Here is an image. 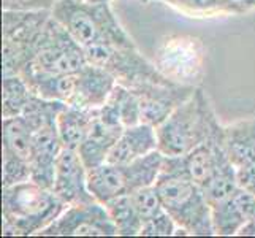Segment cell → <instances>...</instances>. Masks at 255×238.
Returning <instances> with one entry per match:
<instances>
[{
	"instance_id": "6da1fadb",
	"label": "cell",
	"mask_w": 255,
	"mask_h": 238,
	"mask_svg": "<svg viewBox=\"0 0 255 238\" xmlns=\"http://www.w3.org/2000/svg\"><path fill=\"white\" fill-rule=\"evenodd\" d=\"M65 208L54 191L33 180L6 186L2 191V235H38Z\"/></svg>"
},
{
	"instance_id": "7a4b0ae2",
	"label": "cell",
	"mask_w": 255,
	"mask_h": 238,
	"mask_svg": "<svg viewBox=\"0 0 255 238\" xmlns=\"http://www.w3.org/2000/svg\"><path fill=\"white\" fill-rule=\"evenodd\" d=\"M222 127L208 94L197 87L186 102L155 127L159 151L170 157L182 156L205 143Z\"/></svg>"
},
{
	"instance_id": "3957f363",
	"label": "cell",
	"mask_w": 255,
	"mask_h": 238,
	"mask_svg": "<svg viewBox=\"0 0 255 238\" xmlns=\"http://www.w3.org/2000/svg\"><path fill=\"white\" fill-rule=\"evenodd\" d=\"M51 14L72 33V37L89 46H136L122 27L110 2L94 0H59Z\"/></svg>"
},
{
	"instance_id": "277c9868",
	"label": "cell",
	"mask_w": 255,
	"mask_h": 238,
	"mask_svg": "<svg viewBox=\"0 0 255 238\" xmlns=\"http://www.w3.org/2000/svg\"><path fill=\"white\" fill-rule=\"evenodd\" d=\"M155 188L162 197L163 208L178 224L176 235L213 237V211L211 205L197 183L187 176L171 170H162Z\"/></svg>"
},
{
	"instance_id": "5b68a950",
	"label": "cell",
	"mask_w": 255,
	"mask_h": 238,
	"mask_svg": "<svg viewBox=\"0 0 255 238\" xmlns=\"http://www.w3.org/2000/svg\"><path fill=\"white\" fill-rule=\"evenodd\" d=\"M51 11L2 13V75H24L33 65L38 41Z\"/></svg>"
},
{
	"instance_id": "8992f818",
	"label": "cell",
	"mask_w": 255,
	"mask_h": 238,
	"mask_svg": "<svg viewBox=\"0 0 255 238\" xmlns=\"http://www.w3.org/2000/svg\"><path fill=\"white\" fill-rule=\"evenodd\" d=\"M87 64L99 65L116 78V81L130 89L146 83L165 81L166 78L155 64L139 54L136 46H89L84 48Z\"/></svg>"
},
{
	"instance_id": "52a82bcc",
	"label": "cell",
	"mask_w": 255,
	"mask_h": 238,
	"mask_svg": "<svg viewBox=\"0 0 255 238\" xmlns=\"http://www.w3.org/2000/svg\"><path fill=\"white\" fill-rule=\"evenodd\" d=\"M86 65L87 57L84 46L51 14L41 32L37 54L30 68L59 75H73Z\"/></svg>"
},
{
	"instance_id": "ba28073f",
	"label": "cell",
	"mask_w": 255,
	"mask_h": 238,
	"mask_svg": "<svg viewBox=\"0 0 255 238\" xmlns=\"http://www.w3.org/2000/svg\"><path fill=\"white\" fill-rule=\"evenodd\" d=\"M203 43L195 37H170L155 52V65L160 72L181 84L197 86L205 70Z\"/></svg>"
},
{
	"instance_id": "9c48e42d",
	"label": "cell",
	"mask_w": 255,
	"mask_h": 238,
	"mask_svg": "<svg viewBox=\"0 0 255 238\" xmlns=\"http://www.w3.org/2000/svg\"><path fill=\"white\" fill-rule=\"evenodd\" d=\"M40 237H118L108 210L100 202L67 207Z\"/></svg>"
},
{
	"instance_id": "30bf717a",
	"label": "cell",
	"mask_w": 255,
	"mask_h": 238,
	"mask_svg": "<svg viewBox=\"0 0 255 238\" xmlns=\"http://www.w3.org/2000/svg\"><path fill=\"white\" fill-rule=\"evenodd\" d=\"M198 86L181 84L173 79L146 83L133 87L141 105V122L159 127L170 114L195 92Z\"/></svg>"
},
{
	"instance_id": "8fae6325",
	"label": "cell",
	"mask_w": 255,
	"mask_h": 238,
	"mask_svg": "<svg viewBox=\"0 0 255 238\" xmlns=\"http://www.w3.org/2000/svg\"><path fill=\"white\" fill-rule=\"evenodd\" d=\"M124 129L126 127L121 122L118 111L108 100L103 107L95 110L89 134L76 149L87 169L108 161L111 149Z\"/></svg>"
},
{
	"instance_id": "7c38bea8",
	"label": "cell",
	"mask_w": 255,
	"mask_h": 238,
	"mask_svg": "<svg viewBox=\"0 0 255 238\" xmlns=\"http://www.w3.org/2000/svg\"><path fill=\"white\" fill-rule=\"evenodd\" d=\"M87 173L89 169L84 165L76 149L64 148L56 164L52 191L64 202L65 207L97 202L89 191Z\"/></svg>"
},
{
	"instance_id": "4fadbf2b",
	"label": "cell",
	"mask_w": 255,
	"mask_h": 238,
	"mask_svg": "<svg viewBox=\"0 0 255 238\" xmlns=\"http://www.w3.org/2000/svg\"><path fill=\"white\" fill-rule=\"evenodd\" d=\"M62 149L64 145L57 132V121H51L33 132L30 169L35 183L52 189L56 164Z\"/></svg>"
},
{
	"instance_id": "5bb4252c",
	"label": "cell",
	"mask_w": 255,
	"mask_h": 238,
	"mask_svg": "<svg viewBox=\"0 0 255 238\" xmlns=\"http://www.w3.org/2000/svg\"><path fill=\"white\" fill-rule=\"evenodd\" d=\"M211 211L217 237L240 235L241 229L255 216V199L238 186L228 197L211 207Z\"/></svg>"
},
{
	"instance_id": "9a60e30c",
	"label": "cell",
	"mask_w": 255,
	"mask_h": 238,
	"mask_svg": "<svg viewBox=\"0 0 255 238\" xmlns=\"http://www.w3.org/2000/svg\"><path fill=\"white\" fill-rule=\"evenodd\" d=\"M118 81L108 70L99 65L87 64L76 73V86L73 99L68 105L80 108L97 110L110 99Z\"/></svg>"
},
{
	"instance_id": "2e32d148",
	"label": "cell",
	"mask_w": 255,
	"mask_h": 238,
	"mask_svg": "<svg viewBox=\"0 0 255 238\" xmlns=\"http://www.w3.org/2000/svg\"><path fill=\"white\" fill-rule=\"evenodd\" d=\"M155 149H159L155 127L146 124V122H139V124L128 126L122 130L107 162L127 165L135 159L152 153Z\"/></svg>"
},
{
	"instance_id": "e0dca14e",
	"label": "cell",
	"mask_w": 255,
	"mask_h": 238,
	"mask_svg": "<svg viewBox=\"0 0 255 238\" xmlns=\"http://www.w3.org/2000/svg\"><path fill=\"white\" fill-rule=\"evenodd\" d=\"M224 149L236 169L255 164V118L224 126Z\"/></svg>"
},
{
	"instance_id": "ac0fdd59",
	"label": "cell",
	"mask_w": 255,
	"mask_h": 238,
	"mask_svg": "<svg viewBox=\"0 0 255 238\" xmlns=\"http://www.w3.org/2000/svg\"><path fill=\"white\" fill-rule=\"evenodd\" d=\"M22 78L27 81L30 91L46 100L62 102L68 105L73 99L75 86H76V73L73 75H59L43 70L30 68Z\"/></svg>"
},
{
	"instance_id": "d6986e66",
	"label": "cell",
	"mask_w": 255,
	"mask_h": 238,
	"mask_svg": "<svg viewBox=\"0 0 255 238\" xmlns=\"http://www.w3.org/2000/svg\"><path fill=\"white\" fill-rule=\"evenodd\" d=\"M87 184L94 199L103 205L119 196L128 194L124 167L111 162H103L89 169Z\"/></svg>"
},
{
	"instance_id": "ffe728a7",
	"label": "cell",
	"mask_w": 255,
	"mask_h": 238,
	"mask_svg": "<svg viewBox=\"0 0 255 238\" xmlns=\"http://www.w3.org/2000/svg\"><path fill=\"white\" fill-rule=\"evenodd\" d=\"M95 110L64 105L57 116V132L64 148L78 149L89 134Z\"/></svg>"
},
{
	"instance_id": "44dd1931",
	"label": "cell",
	"mask_w": 255,
	"mask_h": 238,
	"mask_svg": "<svg viewBox=\"0 0 255 238\" xmlns=\"http://www.w3.org/2000/svg\"><path fill=\"white\" fill-rule=\"evenodd\" d=\"M163 164L165 154L159 151V149H155L152 153L135 159V161H131L127 165H122L127 180L128 194L141 188L154 186L162 175Z\"/></svg>"
},
{
	"instance_id": "7402d4cb",
	"label": "cell",
	"mask_w": 255,
	"mask_h": 238,
	"mask_svg": "<svg viewBox=\"0 0 255 238\" xmlns=\"http://www.w3.org/2000/svg\"><path fill=\"white\" fill-rule=\"evenodd\" d=\"M189 17H216L244 14L240 0H160Z\"/></svg>"
},
{
	"instance_id": "603a6c76",
	"label": "cell",
	"mask_w": 255,
	"mask_h": 238,
	"mask_svg": "<svg viewBox=\"0 0 255 238\" xmlns=\"http://www.w3.org/2000/svg\"><path fill=\"white\" fill-rule=\"evenodd\" d=\"M33 129L22 116L2 119V153L30 162Z\"/></svg>"
},
{
	"instance_id": "cb8c5ba5",
	"label": "cell",
	"mask_w": 255,
	"mask_h": 238,
	"mask_svg": "<svg viewBox=\"0 0 255 238\" xmlns=\"http://www.w3.org/2000/svg\"><path fill=\"white\" fill-rule=\"evenodd\" d=\"M119 237H139L143 221L133 205L130 194H124L105 204Z\"/></svg>"
},
{
	"instance_id": "d4e9b609",
	"label": "cell",
	"mask_w": 255,
	"mask_h": 238,
	"mask_svg": "<svg viewBox=\"0 0 255 238\" xmlns=\"http://www.w3.org/2000/svg\"><path fill=\"white\" fill-rule=\"evenodd\" d=\"M33 92L21 75H6L2 79V119L21 116Z\"/></svg>"
},
{
	"instance_id": "484cf974",
	"label": "cell",
	"mask_w": 255,
	"mask_h": 238,
	"mask_svg": "<svg viewBox=\"0 0 255 238\" xmlns=\"http://www.w3.org/2000/svg\"><path fill=\"white\" fill-rule=\"evenodd\" d=\"M130 197L133 200V205L143 223L149 221V219H152L154 216L165 211L162 197L159 191H157L155 184L154 186H147V188H141V189L130 192Z\"/></svg>"
},
{
	"instance_id": "4316f807",
	"label": "cell",
	"mask_w": 255,
	"mask_h": 238,
	"mask_svg": "<svg viewBox=\"0 0 255 238\" xmlns=\"http://www.w3.org/2000/svg\"><path fill=\"white\" fill-rule=\"evenodd\" d=\"M2 186H14L24 181L32 180L30 162L11 154H5L2 159Z\"/></svg>"
},
{
	"instance_id": "83f0119b",
	"label": "cell",
	"mask_w": 255,
	"mask_h": 238,
	"mask_svg": "<svg viewBox=\"0 0 255 238\" xmlns=\"http://www.w3.org/2000/svg\"><path fill=\"white\" fill-rule=\"evenodd\" d=\"M176 232H178V224L165 210L160 215L143 223L139 237H174Z\"/></svg>"
},
{
	"instance_id": "f1b7e54d",
	"label": "cell",
	"mask_w": 255,
	"mask_h": 238,
	"mask_svg": "<svg viewBox=\"0 0 255 238\" xmlns=\"http://www.w3.org/2000/svg\"><path fill=\"white\" fill-rule=\"evenodd\" d=\"M59 0H2V10L13 11H51Z\"/></svg>"
},
{
	"instance_id": "f546056e",
	"label": "cell",
	"mask_w": 255,
	"mask_h": 238,
	"mask_svg": "<svg viewBox=\"0 0 255 238\" xmlns=\"http://www.w3.org/2000/svg\"><path fill=\"white\" fill-rule=\"evenodd\" d=\"M236 178H238V186L248 191L255 199V164L236 169Z\"/></svg>"
},
{
	"instance_id": "4dcf8cb0",
	"label": "cell",
	"mask_w": 255,
	"mask_h": 238,
	"mask_svg": "<svg viewBox=\"0 0 255 238\" xmlns=\"http://www.w3.org/2000/svg\"><path fill=\"white\" fill-rule=\"evenodd\" d=\"M240 235H241V237H255V216L241 229Z\"/></svg>"
},
{
	"instance_id": "1f68e13d",
	"label": "cell",
	"mask_w": 255,
	"mask_h": 238,
	"mask_svg": "<svg viewBox=\"0 0 255 238\" xmlns=\"http://www.w3.org/2000/svg\"><path fill=\"white\" fill-rule=\"evenodd\" d=\"M240 2H241L243 6L246 8V11L254 10V8H255V0H240Z\"/></svg>"
},
{
	"instance_id": "d6a6232c",
	"label": "cell",
	"mask_w": 255,
	"mask_h": 238,
	"mask_svg": "<svg viewBox=\"0 0 255 238\" xmlns=\"http://www.w3.org/2000/svg\"><path fill=\"white\" fill-rule=\"evenodd\" d=\"M94 2H111V0H94ZM143 2H149V0H143Z\"/></svg>"
}]
</instances>
